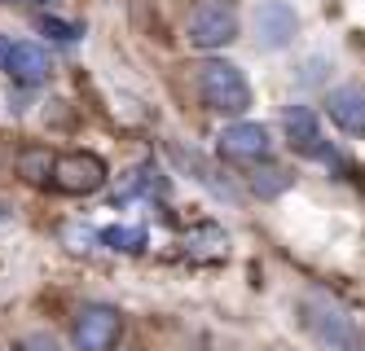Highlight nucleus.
<instances>
[{"instance_id":"nucleus-1","label":"nucleus","mask_w":365,"mask_h":351,"mask_svg":"<svg viewBox=\"0 0 365 351\" xmlns=\"http://www.w3.org/2000/svg\"><path fill=\"white\" fill-rule=\"evenodd\" d=\"M299 325L317 342V351H365V330L348 316V308L330 294H304Z\"/></svg>"},{"instance_id":"nucleus-2","label":"nucleus","mask_w":365,"mask_h":351,"mask_svg":"<svg viewBox=\"0 0 365 351\" xmlns=\"http://www.w3.org/2000/svg\"><path fill=\"white\" fill-rule=\"evenodd\" d=\"M198 93L207 101V110H216V115H247L251 110V84L233 62H202Z\"/></svg>"},{"instance_id":"nucleus-3","label":"nucleus","mask_w":365,"mask_h":351,"mask_svg":"<svg viewBox=\"0 0 365 351\" xmlns=\"http://www.w3.org/2000/svg\"><path fill=\"white\" fill-rule=\"evenodd\" d=\"M185 36L194 48H225L238 40V5L233 0H194L185 18Z\"/></svg>"},{"instance_id":"nucleus-4","label":"nucleus","mask_w":365,"mask_h":351,"mask_svg":"<svg viewBox=\"0 0 365 351\" xmlns=\"http://www.w3.org/2000/svg\"><path fill=\"white\" fill-rule=\"evenodd\" d=\"M123 338V316L110 303H84L75 312V325H71V342L80 351H115Z\"/></svg>"},{"instance_id":"nucleus-5","label":"nucleus","mask_w":365,"mask_h":351,"mask_svg":"<svg viewBox=\"0 0 365 351\" xmlns=\"http://www.w3.org/2000/svg\"><path fill=\"white\" fill-rule=\"evenodd\" d=\"M106 184V163H101L97 154L88 150H71V154H58V167H53V189L62 194H97V189Z\"/></svg>"},{"instance_id":"nucleus-6","label":"nucleus","mask_w":365,"mask_h":351,"mask_svg":"<svg viewBox=\"0 0 365 351\" xmlns=\"http://www.w3.org/2000/svg\"><path fill=\"white\" fill-rule=\"evenodd\" d=\"M216 150H220L225 163H264L269 150H273V141H269V127L264 123H242L238 119V123H229L220 132Z\"/></svg>"},{"instance_id":"nucleus-7","label":"nucleus","mask_w":365,"mask_h":351,"mask_svg":"<svg viewBox=\"0 0 365 351\" xmlns=\"http://www.w3.org/2000/svg\"><path fill=\"white\" fill-rule=\"evenodd\" d=\"M299 36V14L286 0H259L255 9V40L259 48H286Z\"/></svg>"},{"instance_id":"nucleus-8","label":"nucleus","mask_w":365,"mask_h":351,"mask_svg":"<svg viewBox=\"0 0 365 351\" xmlns=\"http://www.w3.org/2000/svg\"><path fill=\"white\" fill-rule=\"evenodd\" d=\"M0 70H5L14 84L22 88H36L48 79V70H53V62H48V53L31 40H9V53H5V62H0Z\"/></svg>"},{"instance_id":"nucleus-9","label":"nucleus","mask_w":365,"mask_h":351,"mask_svg":"<svg viewBox=\"0 0 365 351\" xmlns=\"http://www.w3.org/2000/svg\"><path fill=\"white\" fill-rule=\"evenodd\" d=\"M326 115L339 132L348 137H365V88L361 84H339L326 97Z\"/></svg>"},{"instance_id":"nucleus-10","label":"nucleus","mask_w":365,"mask_h":351,"mask_svg":"<svg viewBox=\"0 0 365 351\" xmlns=\"http://www.w3.org/2000/svg\"><path fill=\"white\" fill-rule=\"evenodd\" d=\"M282 132H286V145L295 154H322V119L312 105H286L282 115Z\"/></svg>"},{"instance_id":"nucleus-11","label":"nucleus","mask_w":365,"mask_h":351,"mask_svg":"<svg viewBox=\"0 0 365 351\" xmlns=\"http://www.w3.org/2000/svg\"><path fill=\"white\" fill-rule=\"evenodd\" d=\"M53 167H58V154H48L40 145L18 154V176L27 184H53Z\"/></svg>"},{"instance_id":"nucleus-12","label":"nucleus","mask_w":365,"mask_h":351,"mask_svg":"<svg viewBox=\"0 0 365 351\" xmlns=\"http://www.w3.org/2000/svg\"><path fill=\"white\" fill-rule=\"evenodd\" d=\"M291 184H295V172H286V167H259V172L251 176V194L264 198V202H273V198H282Z\"/></svg>"},{"instance_id":"nucleus-13","label":"nucleus","mask_w":365,"mask_h":351,"mask_svg":"<svg viewBox=\"0 0 365 351\" xmlns=\"http://www.w3.org/2000/svg\"><path fill=\"white\" fill-rule=\"evenodd\" d=\"M101 246L123 251V255H137V251H145V229H128V224L101 229Z\"/></svg>"},{"instance_id":"nucleus-14","label":"nucleus","mask_w":365,"mask_h":351,"mask_svg":"<svg viewBox=\"0 0 365 351\" xmlns=\"http://www.w3.org/2000/svg\"><path fill=\"white\" fill-rule=\"evenodd\" d=\"M154 194H168V180L154 167H137L133 180H128V189H123V198H154Z\"/></svg>"},{"instance_id":"nucleus-15","label":"nucleus","mask_w":365,"mask_h":351,"mask_svg":"<svg viewBox=\"0 0 365 351\" xmlns=\"http://www.w3.org/2000/svg\"><path fill=\"white\" fill-rule=\"evenodd\" d=\"M190 251L194 255H225V233L216 224H202L190 233Z\"/></svg>"},{"instance_id":"nucleus-16","label":"nucleus","mask_w":365,"mask_h":351,"mask_svg":"<svg viewBox=\"0 0 365 351\" xmlns=\"http://www.w3.org/2000/svg\"><path fill=\"white\" fill-rule=\"evenodd\" d=\"M40 31L48 36V40H58V44H75L84 36V26H75V22H62V18H53V14H44L40 18Z\"/></svg>"},{"instance_id":"nucleus-17","label":"nucleus","mask_w":365,"mask_h":351,"mask_svg":"<svg viewBox=\"0 0 365 351\" xmlns=\"http://www.w3.org/2000/svg\"><path fill=\"white\" fill-rule=\"evenodd\" d=\"M66 246L71 251H93L97 246V241H101V233H93V229H84V224H66Z\"/></svg>"},{"instance_id":"nucleus-18","label":"nucleus","mask_w":365,"mask_h":351,"mask_svg":"<svg viewBox=\"0 0 365 351\" xmlns=\"http://www.w3.org/2000/svg\"><path fill=\"white\" fill-rule=\"evenodd\" d=\"M18 351H62V342L53 334H31V338H22Z\"/></svg>"},{"instance_id":"nucleus-19","label":"nucleus","mask_w":365,"mask_h":351,"mask_svg":"<svg viewBox=\"0 0 365 351\" xmlns=\"http://www.w3.org/2000/svg\"><path fill=\"white\" fill-rule=\"evenodd\" d=\"M5 53H9V40H5V36H0V62H5Z\"/></svg>"},{"instance_id":"nucleus-20","label":"nucleus","mask_w":365,"mask_h":351,"mask_svg":"<svg viewBox=\"0 0 365 351\" xmlns=\"http://www.w3.org/2000/svg\"><path fill=\"white\" fill-rule=\"evenodd\" d=\"M5 5H14V0H5Z\"/></svg>"}]
</instances>
